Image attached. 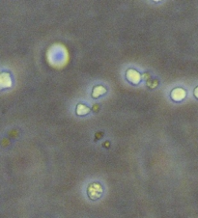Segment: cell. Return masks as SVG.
<instances>
[{
    "instance_id": "6da1fadb",
    "label": "cell",
    "mask_w": 198,
    "mask_h": 218,
    "mask_svg": "<svg viewBox=\"0 0 198 218\" xmlns=\"http://www.w3.org/2000/svg\"><path fill=\"white\" fill-rule=\"evenodd\" d=\"M87 193L89 198L91 200H97L102 196V187L100 184L98 182H93V184H89Z\"/></svg>"
},
{
    "instance_id": "7a4b0ae2",
    "label": "cell",
    "mask_w": 198,
    "mask_h": 218,
    "mask_svg": "<svg viewBox=\"0 0 198 218\" xmlns=\"http://www.w3.org/2000/svg\"><path fill=\"white\" fill-rule=\"evenodd\" d=\"M172 99H174V101H181V99H183L185 98V96H186V92L182 89V88H176L175 90L172 91Z\"/></svg>"
},
{
    "instance_id": "3957f363",
    "label": "cell",
    "mask_w": 198,
    "mask_h": 218,
    "mask_svg": "<svg viewBox=\"0 0 198 218\" xmlns=\"http://www.w3.org/2000/svg\"><path fill=\"white\" fill-rule=\"evenodd\" d=\"M105 92H106V89L105 88V87H102V86H96L94 88V90H93L92 96H93L94 98H98L100 95L105 94Z\"/></svg>"
},
{
    "instance_id": "277c9868",
    "label": "cell",
    "mask_w": 198,
    "mask_h": 218,
    "mask_svg": "<svg viewBox=\"0 0 198 218\" xmlns=\"http://www.w3.org/2000/svg\"><path fill=\"white\" fill-rule=\"evenodd\" d=\"M88 112H89V108L85 107L84 105H82V104H79V105L77 106V108H76V113H77V114H79V115L86 114V113H88Z\"/></svg>"
},
{
    "instance_id": "5b68a950",
    "label": "cell",
    "mask_w": 198,
    "mask_h": 218,
    "mask_svg": "<svg viewBox=\"0 0 198 218\" xmlns=\"http://www.w3.org/2000/svg\"><path fill=\"white\" fill-rule=\"evenodd\" d=\"M194 95H195V97L198 99V87H197V88L194 90Z\"/></svg>"
}]
</instances>
